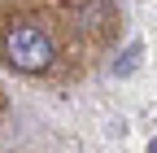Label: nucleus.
Returning a JSON list of instances; mask_svg holds the SVG:
<instances>
[{
  "label": "nucleus",
  "instance_id": "nucleus-3",
  "mask_svg": "<svg viewBox=\"0 0 157 153\" xmlns=\"http://www.w3.org/2000/svg\"><path fill=\"white\" fill-rule=\"evenodd\" d=\"M148 153H157V136H153V144H148Z\"/></svg>",
  "mask_w": 157,
  "mask_h": 153
},
{
  "label": "nucleus",
  "instance_id": "nucleus-1",
  "mask_svg": "<svg viewBox=\"0 0 157 153\" xmlns=\"http://www.w3.org/2000/svg\"><path fill=\"white\" fill-rule=\"evenodd\" d=\"M5 53H9V61H13L17 70H48V61H52V40H48L39 26L22 22V26L9 31Z\"/></svg>",
  "mask_w": 157,
  "mask_h": 153
},
{
  "label": "nucleus",
  "instance_id": "nucleus-2",
  "mask_svg": "<svg viewBox=\"0 0 157 153\" xmlns=\"http://www.w3.org/2000/svg\"><path fill=\"white\" fill-rule=\"evenodd\" d=\"M135 57H140V48H135V44H131V48H127V53H122V61H118V66H113V70H118V74H127V70H131V66H135Z\"/></svg>",
  "mask_w": 157,
  "mask_h": 153
}]
</instances>
